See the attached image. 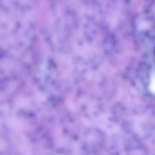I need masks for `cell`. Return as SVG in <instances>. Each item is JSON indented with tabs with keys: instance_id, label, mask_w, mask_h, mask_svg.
Returning a JSON list of instances; mask_svg holds the SVG:
<instances>
[{
	"instance_id": "obj_1",
	"label": "cell",
	"mask_w": 155,
	"mask_h": 155,
	"mask_svg": "<svg viewBox=\"0 0 155 155\" xmlns=\"http://www.w3.org/2000/svg\"><path fill=\"white\" fill-rule=\"evenodd\" d=\"M150 90L155 93V74L153 75L150 84Z\"/></svg>"
}]
</instances>
